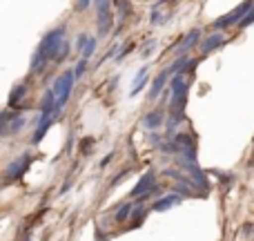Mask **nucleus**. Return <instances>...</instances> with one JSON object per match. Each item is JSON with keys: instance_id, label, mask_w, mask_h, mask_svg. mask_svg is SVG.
Masks as SVG:
<instances>
[{"instance_id": "obj_6", "label": "nucleus", "mask_w": 254, "mask_h": 241, "mask_svg": "<svg viewBox=\"0 0 254 241\" xmlns=\"http://www.w3.org/2000/svg\"><path fill=\"white\" fill-rule=\"evenodd\" d=\"M31 163V157L29 154H22L18 161H13L11 165L7 167V172H4V181H13V179H20L22 174H25V170L29 167Z\"/></svg>"}, {"instance_id": "obj_13", "label": "nucleus", "mask_w": 254, "mask_h": 241, "mask_svg": "<svg viewBox=\"0 0 254 241\" xmlns=\"http://www.w3.org/2000/svg\"><path fill=\"white\" fill-rule=\"evenodd\" d=\"M145 83H147V67H143V70L136 74L134 79V87H131V96H136V94L140 92V87H145Z\"/></svg>"}, {"instance_id": "obj_17", "label": "nucleus", "mask_w": 254, "mask_h": 241, "mask_svg": "<svg viewBox=\"0 0 254 241\" xmlns=\"http://www.w3.org/2000/svg\"><path fill=\"white\" fill-rule=\"evenodd\" d=\"M87 58H80V61H78V65H76L74 67V74H76V79H80V76H83L85 74V72H87Z\"/></svg>"}, {"instance_id": "obj_11", "label": "nucleus", "mask_w": 254, "mask_h": 241, "mask_svg": "<svg viewBox=\"0 0 254 241\" xmlns=\"http://www.w3.org/2000/svg\"><path fill=\"white\" fill-rule=\"evenodd\" d=\"M170 76H172V74H170V70H163L161 74H158L156 79H154L152 89H149V98H152V101H154V98H158V94H161V89L167 85V79H170Z\"/></svg>"}, {"instance_id": "obj_9", "label": "nucleus", "mask_w": 254, "mask_h": 241, "mask_svg": "<svg viewBox=\"0 0 254 241\" xmlns=\"http://www.w3.org/2000/svg\"><path fill=\"white\" fill-rule=\"evenodd\" d=\"M223 43H225V34H223V31H214V34H210V36H207V38L201 43V54H203V56H207L210 52L219 49Z\"/></svg>"}, {"instance_id": "obj_19", "label": "nucleus", "mask_w": 254, "mask_h": 241, "mask_svg": "<svg viewBox=\"0 0 254 241\" xmlns=\"http://www.w3.org/2000/svg\"><path fill=\"white\" fill-rule=\"evenodd\" d=\"M87 38H89V34H80L78 38H76V49H83L85 43H87Z\"/></svg>"}, {"instance_id": "obj_5", "label": "nucleus", "mask_w": 254, "mask_h": 241, "mask_svg": "<svg viewBox=\"0 0 254 241\" xmlns=\"http://www.w3.org/2000/svg\"><path fill=\"white\" fill-rule=\"evenodd\" d=\"M98 9V36H107V31L112 29V4L110 0H94Z\"/></svg>"}, {"instance_id": "obj_2", "label": "nucleus", "mask_w": 254, "mask_h": 241, "mask_svg": "<svg viewBox=\"0 0 254 241\" xmlns=\"http://www.w3.org/2000/svg\"><path fill=\"white\" fill-rule=\"evenodd\" d=\"M170 89H172V116H181L183 119V110H185V103H188V80L183 79V72L176 76H172L170 80Z\"/></svg>"}, {"instance_id": "obj_20", "label": "nucleus", "mask_w": 254, "mask_h": 241, "mask_svg": "<svg viewBox=\"0 0 254 241\" xmlns=\"http://www.w3.org/2000/svg\"><path fill=\"white\" fill-rule=\"evenodd\" d=\"M89 2H94V0H78V2H76V9H78V11H83V9L89 7Z\"/></svg>"}, {"instance_id": "obj_18", "label": "nucleus", "mask_w": 254, "mask_h": 241, "mask_svg": "<svg viewBox=\"0 0 254 241\" xmlns=\"http://www.w3.org/2000/svg\"><path fill=\"white\" fill-rule=\"evenodd\" d=\"M27 125V121L22 119V116H16V119H13V125H11V130H9V134H11V132H20L22 127Z\"/></svg>"}, {"instance_id": "obj_7", "label": "nucleus", "mask_w": 254, "mask_h": 241, "mask_svg": "<svg viewBox=\"0 0 254 241\" xmlns=\"http://www.w3.org/2000/svg\"><path fill=\"white\" fill-rule=\"evenodd\" d=\"M154 188H156V174H154V172H147V174H143V179H140L138 183L134 185V190H131V197L140 199V197H145L147 192H152Z\"/></svg>"}, {"instance_id": "obj_21", "label": "nucleus", "mask_w": 254, "mask_h": 241, "mask_svg": "<svg viewBox=\"0 0 254 241\" xmlns=\"http://www.w3.org/2000/svg\"><path fill=\"white\" fill-rule=\"evenodd\" d=\"M140 217H145V208H136V212H134V219L138 221Z\"/></svg>"}, {"instance_id": "obj_8", "label": "nucleus", "mask_w": 254, "mask_h": 241, "mask_svg": "<svg viewBox=\"0 0 254 241\" xmlns=\"http://www.w3.org/2000/svg\"><path fill=\"white\" fill-rule=\"evenodd\" d=\"M201 40V29H192L188 36H183V40H181V45H176L174 52L181 54V56H188L190 49L196 47V43Z\"/></svg>"}, {"instance_id": "obj_16", "label": "nucleus", "mask_w": 254, "mask_h": 241, "mask_svg": "<svg viewBox=\"0 0 254 241\" xmlns=\"http://www.w3.org/2000/svg\"><path fill=\"white\" fill-rule=\"evenodd\" d=\"M129 215H131V206L129 203H125V206H121L119 212H116V221H125Z\"/></svg>"}, {"instance_id": "obj_10", "label": "nucleus", "mask_w": 254, "mask_h": 241, "mask_svg": "<svg viewBox=\"0 0 254 241\" xmlns=\"http://www.w3.org/2000/svg\"><path fill=\"white\" fill-rule=\"evenodd\" d=\"M143 127L145 130H158V127L165 123V114H163V110L161 107H156V110H152V112H147V114L143 116Z\"/></svg>"}, {"instance_id": "obj_4", "label": "nucleus", "mask_w": 254, "mask_h": 241, "mask_svg": "<svg viewBox=\"0 0 254 241\" xmlns=\"http://www.w3.org/2000/svg\"><path fill=\"white\" fill-rule=\"evenodd\" d=\"M254 9V0H246V2H241L237 9H234L232 13H228V16L219 18V20H214V29L221 31V29H228V27H234V25H241V20L248 16Z\"/></svg>"}, {"instance_id": "obj_14", "label": "nucleus", "mask_w": 254, "mask_h": 241, "mask_svg": "<svg viewBox=\"0 0 254 241\" xmlns=\"http://www.w3.org/2000/svg\"><path fill=\"white\" fill-rule=\"evenodd\" d=\"M25 94H27V85H18V87H13L11 96H9V107H16L18 103L25 98Z\"/></svg>"}, {"instance_id": "obj_1", "label": "nucleus", "mask_w": 254, "mask_h": 241, "mask_svg": "<svg viewBox=\"0 0 254 241\" xmlns=\"http://www.w3.org/2000/svg\"><path fill=\"white\" fill-rule=\"evenodd\" d=\"M63 47H65V27H56L54 31L45 34L43 40H40V45H38V49L49 58V63H52V61L56 63L58 61Z\"/></svg>"}, {"instance_id": "obj_3", "label": "nucleus", "mask_w": 254, "mask_h": 241, "mask_svg": "<svg viewBox=\"0 0 254 241\" xmlns=\"http://www.w3.org/2000/svg\"><path fill=\"white\" fill-rule=\"evenodd\" d=\"M74 83H76V74L74 70H67L54 80V94H56V105H58V112L65 110L67 101L71 96V89H74Z\"/></svg>"}, {"instance_id": "obj_15", "label": "nucleus", "mask_w": 254, "mask_h": 241, "mask_svg": "<svg viewBox=\"0 0 254 241\" xmlns=\"http://www.w3.org/2000/svg\"><path fill=\"white\" fill-rule=\"evenodd\" d=\"M96 43H98V40L94 38V36H89V38H87V43H85V47L80 49V54H83V58H87V61H89V58H92L94 54H96Z\"/></svg>"}, {"instance_id": "obj_12", "label": "nucleus", "mask_w": 254, "mask_h": 241, "mask_svg": "<svg viewBox=\"0 0 254 241\" xmlns=\"http://www.w3.org/2000/svg\"><path fill=\"white\" fill-rule=\"evenodd\" d=\"M176 203H181V197H179V194H167V197L158 199V201L154 203V206H152V210H156V212H163V210H167V208L176 206Z\"/></svg>"}]
</instances>
